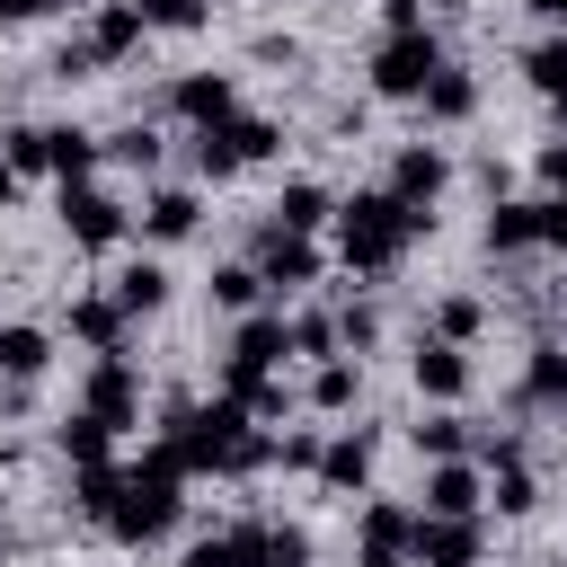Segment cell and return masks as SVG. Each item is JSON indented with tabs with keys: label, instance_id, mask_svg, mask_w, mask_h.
<instances>
[{
	"label": "cell",
	"instance_id": "1",
	"mask_svg": "<svg viewBox=\"0 0 567 567\" xmlns=\"http://www.w3.org/2000/svg\"><path fill=\"white\" fill-rule=\"evenodd\" d=\"M416 230H425V213H416V204H399L390 186H381V195H354V204H337V248H346V266H363V275L399 266Z\"/></svg>",
	"mask_w": 567,
	"mask_h": 567
},
{
	"label": "cell",
	"instance_id": "2",
	"mask_svg": "<svg viewBox=\"0 0 567 567\" xmlns=\"http://www.w3.org/2000/svg\"><path fill=\"white\" fill-rule=\"evenodd\" d=\"M177 478H186V470H177V452H168V443H159V452H142V461L115 478L106 532H115V540H159V532L177 523Z\"/></svg>",
	"mask_w": 567,
	"mask_h": 567
},
{
	"label": "cell",
	"instance_id": "3",
	"mask_svg": "<svg viewBox=\"0 0 567 567\" xmlns=\"http://www.w3.org/2000/svg\"><path fill=\"white\" fill-rule=\"evenodd\" d=\"M159 443L177 452V470H230L239 443H248V408H239V399H213V408H186V399H177Z\"/></svg>",
	"mask_w": 567,
	"mask_h": 567
},
{
	"label": "cell",
	"instance_id": "4",
	"mask_svg": "<svg viewBox=\"0 0 567 567\" xmlns=\"http://www.w3.org/2000/svg\"><path fill=\"white\" fill-rule=\"evenodd\" d=\"M434 71H443V53H434L425 27H399V35H381V53H372V89H381V97H425Z\"/></svg>",
	"mask_w": 567,
	"mask_h": 567
},
{
	"label": "cell",
	"instance_id": "5",
	"mask_svg": "<svg viewBox=\"0 0 567 567\" xmlns=\"http://www.w3.org/2000/svg\"><path fill=\"white\" fill-rule=\"evenodd\" d=\"M275 151V124L266 115H221V124H204V142H195V168L204 177H230V168H248V159H266Z\"/></svg>",
	"mask_w": 567,
	"mask_h": 567
},
{
	"label": "cell",
	"instance_id": "6",
	"mask_svg": "<svg viewBox=\"0 0 567 567\" xmlns=\"http://www.w3.org/2000/svg\"><path fill=\"white\" fill-rule=\"evenodd\" d=\"M408 558L416 567H478V514H416Z\"/></svg>",
	"mask_w": 567,
	"mask_h": 567
},
{
	"label": "cell",
	"instance_id": "7",
	"mask_svg": "<svg viewBox=\"0 0 567 567\" xmlns=\"http://www.w3.org/2000/svg\"><path fill=\"white\" fill-rule=\"evenodd\" d=\"M292 354V337H284V319H248L239 337H230V399H248L275 363Z\"/></svg>",
	"mask_w": 567,
	"mask_h": 567
},
{
	"label": "cell",
	"instance_id": "8",
	"mask_svg": "<svg viewBox=\"0 0 567 567\" xmlns=\"http://www.w3.org/2000/svg\"><path fill=\"white\" fill-rule=\"evenodd\" d=\"M133 408H142V381H133V363H124V346L89 372V416L115 434V425H133Z\"/></svg>",
	"mask_w": 567,
	"mask_h": 567
},
{
	"label": "cell",
	"instance_id": "9",
	"mask_svg": "<svg viewBox=\"0 0 567 567\" xmlns=\"http://www.w3.org/2000/svg\"><path fill=\"white\" fill-rule=\"evenodd\" d=\"M62 221L80 248H115L124 239V204L115 195H89V186H62Z\"/></svg>",
	"mask_w": 567,
	"mask_h": 567
},
{
	"label": "cell",
	"instance_id": "10",
	"mask_svg": "<svg viewBox=\"0 0 567 567\" xmlns=\"http://www.w3.org/2000/svg\"><path fill=\"white\" fill-rule=\"evenodd\" d=\"M319 275V248H310V230H266L257 239V284H310Z\"/></svg>",
	"mask_w": 567,
	"mask_h": 567
},
{
	"label": "cell",
	"instance_id": "11",
	"mask_svg": "<svg viewBox=\"0 0 567 567\" xmlns=\"http://www.w3.org/2000/svg\"><path fill=\"white\" fill-rule=\"evenodd\" d=\"M443 177H452V168H443V151H434V142H408V151L390 159V195H399V204H416V213L443 195Z\"/></svg>",
	"mask_w": 567,
	"mask_h": 567
},
{
	"label": "cell",
	"instance_id": "12",
	"mask_svg": "<svg viewBox=\"0 0 567 567\" xmlns=\"http://www.w3.org/2000/svg\"><path fill=\"white\" fill-rule=\"evenodd\" d=\"M416 390H425V399H461V390H470V354H461L452 337H425V346H416Z\"/></svg>",
	"mask_w": 567,
	"mask_h": 567
},
{
	"label": "cell",
	"instance_id": "13",
	"mask_svg": "<svg viewBox=\"0 0 567 567\" xmlns=\"http://www.w3.org/2000/svg\"><path fill=\"white\" fill-rule=\"evenodd\" d=\"M142 27H151V18H142V0H106V9H97V27H89V62L133 53V44H142Z\"/></svg>",
	"mask_w": 567,
	"mask_h": 567
},
{
	"label": "cell",
	"instance_id": "14",
	"mask_svg": "<svg viewBox=\"0 0 567 567\" xmlns=\"http://www.w3.org/2000/svg\"><path fill=\"white\" fill-rule=\"evenodd\" d=\"M168 106H177L186 124H221V115H230V80H221V71H186V80L168 89Z\"/></svg>",
	"mask_w": 567,
	"mask_h": 567
},
{
	"label": "cell",
	"instance_id": "15",
	"mask_svg": "<svg viewBox=\"0 0 567 567\" xmlns=\"http://www.w3.org/2000/svg\"><path fill=\"white\" fill-rule=\"evenodd\" d=\"M35 151H44V168L71 186V177H89V159H97V142L89 133H71V124H35Z\"/></svg>",
	"mask_w": 567,
	"mask_h": 567
},
{
	"label": "cell",
	"instance_id": "16",
	"mask_svg": "<svg viewBox=\"0 0 567 567\" xmlns=\"http://www.w3.org/2000/svg\"><path fill=\"white\" fill-rule=\"evenodd\" d=\"M478 470H461V461H434V478H425V514H478Z\"/></svg>",
	"mask_w": 567,
	"mask_h": 567
},
{
	"label": "cell",
	"instance_id": "17",
	"mask_svg": "<svg viewBox=\"0 0 567 567\" xmlns=\"http://www.w3.org/2000/svg\"><path fill=\"white\" fill-rule=\"evenodd\" d=\"M523 408H567V354H558V346H532V363H523Z\"/></svg>",
	"mask_w": 567,
	"mask_h": 567
},
{
	"label": "cell",
	"instance_id": "18",
	"mask_svg": "<svg viewBox=\"0 0 567 567\" xmlns=\"http://www.w3.org/2000/svg\"><path fill=\"white\" fill-rule=\"evenodd\" d=\"M319 478H328V487H363V478H372V443H363V434L319 443Z\"/></svg>",
	"mask_w": 567,
	"mask_h": 567
},
{
	"label": "cell",
	"instance_id": "19",
	"mask_svg": "<svg viewBox=\"0 0 567 567\" xmlns=\"http://www.w3.org/2000/svg\"><path fill=\"white\" fill-rule=\"evenodd\" d=\"M408 532H416L408 505H363V549L372 558H408Z\"/></svg>",
	"mask_w": 567,
	"mask_h": 567
},
{
	"label": "cell",
	"instance_id": "20",
	"mask_svg": "<svg viewBox=\"0 0 567 567\" xmlns=\"http://www.w3.org/2000/svg\"><path fill=\"white\" fill-rule=\"evenodd\" d=\"M71 328H80L97 354H115V346H124V310H115V292H106V301H97V292H89V301H71Z\"/></svg>",
	"mask_w": 567,
	"mask_h": 567
},
{
	"label": "cell",
	"instance_id": "21",
	"mask_svg": "<svg viewBox=\"0 0 567 567\" xmlns=\"http://www.w3.org/2000/svg\"><path fill=\"white\" fill-rule=\"evenodd\" d=\"M44 363H53L44 328H0V372H9V381H35Z\"/></svg>",
	"mask_w": 567,
	"mask_h": 567
},
{
	"label": "cell",
	"instance_id": "22",
	"mask_svg": "<svg viewBox=\"0 0 567 567\" xmlns=\"http://www.w3.org/2000/svg\"><path fill=\"white\" fill-rule=\"evenodd\" d=\"M470 106H478V89H470V71H452V62H443V71L425 80V115H443V124H461Z\"/></svg>",
	"mask_w": 567,
	"mask_h": 567
},
{
	"label": "cell",
	"instance_id": "23",
	"mask_svg": "<svg viewBox=\"0 0 567 567\" xmlns=\"http://www.w3.org/2000/svg\"><path fill=\"white\" fill-rule=\"evenodd\" d=\"M142 230H151V239H186V230H195V195H186V186L151 195V204H142Z\"/></svg>",
	"mask_w": 567,
	"mask_h": 567
},
{
	"label": "cell",
	"instance_id": "24",
	"mask_svg": "<svg viewBox=\"0 0 567 567\" xmlns=\"http://www.w3.org/2000/svg\"><path fill=\"white\" fill-rule=\"evenodd\" d=\"M159 301H168V275H159V266H124V275H115V310H124V319H142V310H159Z\"/></svg>",
	"mask_w": 567,
	"mask_h": 567
},
{
	"label": "cell",
	"instance_id": "25",
	"mask_svg": "<svg viewBox=\"0 0 567 567\" xmlns=\"http://www.w3.org/2000/svg\"><path fill=\"white\" fill-rule=\"evenodd\" d=\"M115 478H124L115 461H80V478H71V505H80L89 523H106V505H115Z\"/></svg>",
	"mask_w": 567,
	"mask_h": 567
},
{
	"label": "cell",
	"instance_id": "26",
	"mask_svg": "<svg viewBox=\"0 0 567 567\" xmlns=\"http://www.w3.org/2000/svg\"><path fill=\"white\" fill-rule=\"evenodd\" d=\"M523 80H532L540 97H558V106H567V35H549V44H532V53H523Z\"/></svg>",
	"mask_w": 567,
	"mask_h": 567
},
{
	"label": "cell",
	"instance_id": "27",
	"mask_svg": "<svg viewBox=\"0 0 567 567\" xmlns=\"http://www.w3.org/2000/svg\"><path fill=\"white\" fill-rule=\"evenodd\" d=\"M275 221H284V230H319V221H328V195L301 177V186H284V195H275Z\"/></svg>",
	"mask_w": 567,
	"mask_h": 567
},
{
	"label": "cell",
	"instance_id": "28",
	"mask_svg": "<svg viewBox=\"0 0 567 567\" xmlns=\"http://www.w3.org/2000/svg\"><path fill=\"white\" fill-rule=\"evenodd\" d=\"M487 248H496V257H523V248H532V204H496V213H487Z\"/></svg>",
	"mask_w": 567,
	"mask_h": 567
},
{
	"label": "cell",
	"instance_id": "29",
	"mask_svg": "<svg viewBox=\"0 0 567 567\" xmlns=\"http://www.w3.org/2000/svg\"><path fill=\"white\" fill-rule=\"evenodd\" d=\"M62 461H71V470H80V461H106V425H97L89 408H80V416L62 425Z\"/></svg>",
	"mask_w": 567,
	"mask_h": 567
},
{
	"label": "cell",
	"instance_id": "30",
	"mask_svg": "<svg viewBox=\"0 0 567 567\" xmlns=\"http://www.w3.org/2000/svg\"><path fill=\"white\" fill-rule=\"evenodd\" d=\"M310 408H354V363H319V381H310Z\"/></svg>",
	"mask_w": 567,
	"mask_h": 567
},
{
	"label": "cell",
	"instance_id": "31",
	"mask_svg": "<svg viewBox=\"0 0 567 567\" xmlns=\"http://www.w3.org/2000/svg\"><path fill=\"white\" fill-rule=\"evenodd\" d=\"M532 505H540L532 470H523V461H505V470H496V514H532Z\"/></svg>",
	"mask_w": 567,
	"mask_h": 567
},
{
	"label": "cell",
	"instance_id": "32",
	"mask_svg": "<svg viewBox=\"0 0 567 567\" xmlns=\"http://www.w3.org/2000/svg\"><path fill=\"white\" fill-rule=\"evenodd\" d=\"M266 567H310V532L301 523H266Z\"/></svg>",
	"mask_w": 567,
	"mask_h": 567
},
{
	"label": "cell",
	"instance_id": "33",
	"mask_svg": "<svg viewBox=\"0 0 567 567\" xmlns=\"http://www.w3.org/2000/svg\"><path fill=\"white\" fill-rule=\"evenodd\" d=\"M257 292H266V284H257V266H221V275H213V301H221V310H248Z\"/></svg>",
	"mask_w": 567,
	"mask_h": 567
},
{
	"label": "cell",
	"instance_id": "34",
	"mask_svg": "<svg viewBox=\"0 0 567 567\" xmlns=\"http://www.w3.org/2000/svg\"><path fill=\"white\" fill-rule=\"evenodd\" d=\"M461 443H470V434H461V416H425V425H416V452H434V461H452Z\"/></svg>",
	"mask_w": 567,
	"mask_h": 567
},
{
	"label": "cell",
	"instance_id": "35",
	"mask_svg": "<svg viewBox=\"0 0 567 567\" xmlns=\"http://www.w3.org/2000/svg\"><path fill=\"white\" fill-rule=\"evenodd\" d=\"M532 248H567V195L532 204Z\"/></svg>",
	"mask_w": 567,
	"mask_h": 567
},
{
	"label": "cell",
	"instance_id": "36",
	"mask_svg": "<svg viewBox=\"0 0 567 567\" xmlns=\"http://www.w3.org/2000/svg\"><path fill=\"white\" fill-rule=\"evenodd\" d=\"M142 18H151V27H177V35H186V27H204V0H142Z\"/></svg>",
	"mask_w": 567,
	"mask_h": 567
},
{
	"label": "cell",
	"instance_id": "37",
	"mask_svg": "<svg viewBox=\"0 0 567 567\" xmlns=\"http://www.w3.org/2000/svg\"><path fill=\"white\" fill-rule=\"evenodd\" d=\"M478 319H487V310H478L470 292H461V301H443V337H452V346H470V337H478Z\"/></svg>",
	"mask_w": 567,
	"mask_h": 567
},
{
	"label": "cell",
	"instance_id": "38",
	"mask_svg": "<svg viewBox=\"0 0 567 567\" xmlns=\"http://www.w3.org/2000/svg\"><path fill=\"white\" fill-rule=\"evenodd\" d=\"M328 346H337V319H319V310H310V319L292 328V354H328Z\"/></svg>",
	"mask_w": 567,
	"mask_h": 567
},
{
	"label": "cell",
	"instance_id": "39",
	"mask_svg": "<svg viewBox=\"0 0 567 567\" xmlns=\"http://www.w3.org/2000/svg\"><path fill=\"white\" fill-rule=\"evenodd\" d=\"M106 151H115V159H124V168H151V159H159V142H151V133H115V142H106Z\"/></svg>",
	"mask_w": 567,
	"mask_h": 567
},
{
	"label": "cell",
	"instance_id": "40",
	"mask_svg": "<svg viewBox=\"0 0 567 567\" xmlns=\"http://www.w3.org/2000/svg\"><path fill=\"white\" fill-rule=\"evenodd\" d=\"M372 337H381L372 310H346V319H337V346H372Z\"/></svg>",
	"mask_w": 567,
	"mask_h": 567
},
{
	"label": "cell",
	"instance_id": "41",
	"mask_svg": "<svg viewBox=\"0 0 567 567\" xmlns=\"http://www.w3.org/2000/svg\"><path fill=\"white\" fill-rule=\"evenodd\" d=\"M186 567H239V549H230V532H221V540H195V549H186Z\"/></svg>",
	"mask_w": 567,
	"mask_h": 567
},
{
	"label": "cell",
	"instance_id": "42",
	"mask_svg": "<svg viewBox=\"0 0 567 567\" xmlns=\"http://www.w3.org/2000/svg\"><path fill=\"white\" fill-rule=\"evenodd\" d=\"M540 177H549V186L567 195V142H549V151H540Z\"/></svg>",
	"mask_w": 567,
	"mask_h": 567
},
{
	"label": "cell",
	"instance_id": "43",
	"mask_svg": "<svg viewBox=\"0 0 567 567\" xmlns=\"http://www.w3.org/2000/svg\"><path fill=\"white\" fill-rule=\"evenodd\" d=\"M44 0H0V27H18V18H35Z\"/></svg>",
	"mask_w": 567,
	"mask_h": 567
},
{
	"label": "cell",
	"instance_id": "44",
	"mask_svg": "<svg viewBox=\"0 0 567 567\" xmlns=\"http://www.w3.org/2000/svg\"><path fill=\"white\" fill-rule=\"evenodd\" d=\"M0 204H18V168L9 159H0Z\"/></svg>",
	"mask_w": 567,
	"mask_h": 567
},
{
	"label": "cell",
	"instance_id": "45",
	"mask_svg": "<svg viewBox=\"0 0 567 567\" xmlns=\"http://www.w3.org/2000/svg\"><path fill=\"white\" fill-rule=\"evenodd\" d=\"M523 9H540V18H567V0H523Z\"/></svg>",
	"mask_w": 567,
	"mask_h": 567
},
{
	"label": "cell",
	"instance_id": "46",
	"mask_svg": "<svg viewBox=\"0 0 567 567\" xmlns=\"http://www.w3.org/2000/svg\"><path fill=\"white\" fill-rule=\"evenodd\" d=\"M354 567H399V558H372V549H363V558H354Z\"/></svg>",
	"mask_w": 567,
	"mask_h": 567
},
{
	"label": "cell",
	"instance_id": "47",
	"mask_svg": "<svg viewBox=\"0 0 567 567\" xmlns=\"http://www.w3.org/2000/svg\"><path fill=\"white\" fill-rule=\"evenodd\" d=\"M425 9H461V0H425Z\"/></svg>",
	"mask_w": 567,
	"mask_h": 567
},
{
	"label": "cell",
	"instance_id": "48",
	"mask_svg": "<svg viewBox=\"0 0 567 567\" xmlns=\"http://www.w3.org/2000/svg\"><path fill=\"white\" fill-rule=\"evenodd\" d=\"M0 549H9V532H0Z\"/></svg>",
	"mask_w": 567,
	"mask_h": 567
}]
</instances>
